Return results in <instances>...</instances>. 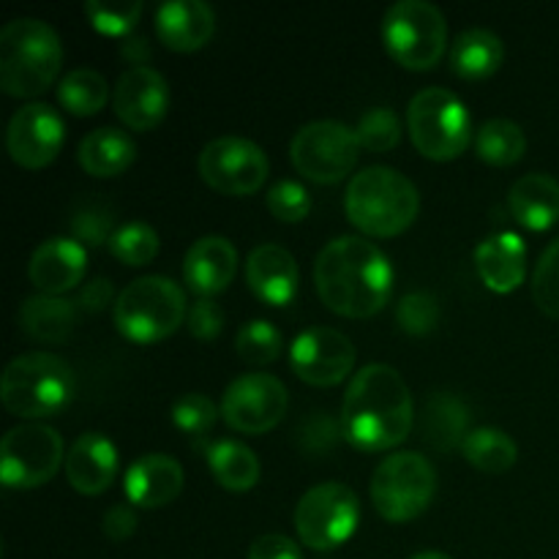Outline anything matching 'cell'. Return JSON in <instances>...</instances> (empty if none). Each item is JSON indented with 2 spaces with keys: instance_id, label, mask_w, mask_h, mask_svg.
Instances as JSON below:
<instances>
[{
  "instance_id": "8d00e7d4",
  "label": "cell",
  "mask_w": 559,
  "mask_h": 559,
  "mask_svg": "<svg viewBox=\"0 0 559 559\" xmlns=\"http://www.w3.org/2000/svg\"><path fill=\"white\" fill-rule=\"evenodd\" d=\"M218 420V407L205 393H183L173 404V424L191 440H205Z\"/></svg>"
},
{
  "instance_id": "83f0119b",
  "label": "cell",
  "mask_w": 559,
  "mask_h": 559,
  "mask_svg": "<svg viewBox=\"0 0 559 559\" xmlns=\"http://www.w3.org/2000/svg\"><path fill=\"white\" fill-rule=\"evenodd\" d=\"M502 58H506L502 38L486 27H469L459 33L451 47V69L462 80H486L500 69Z\"/></svg>"
},
{
  "instance_id": "ba28073f",
  "label": "cell",
  "mask_w": 559,
  "mask_h": 559,
  "mask_svg": "<svg viewBox=\"0 0 559 559\" xmlns=\"http://www.w3.org/2000/svg\"><path fill=\"white\" fill-rule=\"evenodd\" d=\"M435 495L437 473L424 453H393L371 475V502L385 522H413L431 506Z\"/></svg>"
},
{
  "instance_id": "f1b7e54d",
  "label": "cell",
  "mask_w": 559,
  "mask_h": 559,
  "mask_svg": "<svg viewBox=\"0 0 559 559\" xmlns=\"http://www.w3.org/2000/svg\"><path fill=\"white\" fill-rule=\"evenodd\" d=\"M469 435V409L453 393H435L426 404L424 437L435 451L451 453L462 448Z\"/></svg>"
},
{
  "instance_id": "8fae6325",
  "label": "cell",
  "mask_w": 559,
  "mask_h": 559,
  "mask_svg": "<svg viewBox=\"0 0 559 559\" xmlns=\"http://www.w3.org/2000/svg\"><path fill=\"white\" fill-rule=\"evenodd\" d=\"M360 522V502L349 486L320 484L306 491L295 511L300 544L314 551H331L353 538Z\"/></svg>"
},
{
  "instance_id": "4dcf8cb0",
  "label": "cell",
  "mask_w": 559,
  "mask_h": 559,
  "mask_svg": "<svg viewBox=\"0 0 559 559\" xmlns=\"http://www.w3.org/2000/svg\"><path fill=\"white\" fill-rule=\"evenodd\" d=\"M462 453L475 469L486 475L508 473L519 459V448L513 437L500 429H491V426L469 431L462 445Z\"/></svg>"
},
{
  "instance_id": "9c48e42d",
  "label": "cell",
  "mask_w": 559,
  "mask_h": 559,
  "mask_svg": "<svg viewBox=\"0 0 559 559\" xmlns=\"http://www.w3.org/2000/svg\"><path fill=\"white\" fill-rule=\"evenodd\" d=\"M382 41L404 69L429 71L445 52L448 22L429 0H399L385 11Z\"/></svg>"
},
{
  "instance_id": "5bb4252c",
  "label": "cell",
  "mask_w": 559,
  "mask_h": 559,
  "mask_svg": "<svg viewBox=\"0 0 559 559\" xmlns=\"http://www.w3.org/2000/svg\"><path fill=\"white\" fill-rule=\"evenodd\" d=\"M287 388L262 371L238 377L222 396V418L240 435H265L282 424L287 413Z\"/></svg>"
},
{
  "instance_id": "484cf974",
  "label": "cell",
  "mask_w": 559,
  "mask_h": 559,
  "mask_svg": "<svg viewBox=\"0 0 559 559\" xmlns=\"http://www.w3.org/2000/svg\"><path fill=\"white\" fill-rule=\"evenodd\" d=\"M76 158H80V167L93 178H115L134 164L136 145L126 131L104 126L82 136Z\"/></svg>"
},
{
  "instance_id": "6da1fadb",
  "label": "cell",
  "mask_w": 559,
  "mask_h": 559,
  "mask_svg": "<svg viewBox=\"0 0 559 559\" xmlns=\"http://www.w3.org/2000/svg\"><path fill=\"white\" fill-rule=\"evenodd\" d=\"M314 284L333 314L366 320L385 309L393 289V267L380 246L360 235H342L317 257Z\"/></svg>"
},
{
  "instance_id": "603a6c76",
  "label": "cell",
  "mask_w": 559,
  "mask_h": 559,
  "mask_svg": "<svg viewBox=\"0 0 559 559\" xmlns=\"http://www.w3.org/2000/svg\"><path fill=\"white\" fill-rule=\"evenodd\" d=\"M475 267L491 293H513L527 276V246L516 233L489 235L475 249Z\"/></svg>"
},
{
  "instance_id": "2e32d148",
  "label": "cell",
  "mask_w": 559,
  "mask_h": 559,
  "mask_svg": "<svg viewBox=\"0 0 559 559\" xmlns=\"http://www.w3.org/2000/svg\"><path fill=\"white\" fill-rule=\"evenodd\" d=\"M66 140V126L58 109L33 102L16 109L5 131L11 158L25 169H41L55 162Z\"/></svg>"
},
{
  "instance_id": "d6a6232c",
  "label": "cell",
  "mask_w": 559,
  "mask_h": 559,
  "mask_svg": "<svg viewBox=\"0 0 559 559\" xmlns=\"http://www.w3.org/2000/svg\"><path fill=\"white\" fill-rule=\"evenodd\" d=\"M109 98L107 80L93 69H74L60 80L58 85V102L63 104L66 112L76 115V118H87L104 109Z\"/></svg>"
},
{
  "instance_id": "4fadbf2b",
  "label": "cell",
  "mask_w": 559,
  "mask_h": 559,
  "mask_svg": "<svg viewBox=\"0 0 559 559\" xmlns=\"http://www.w3.org/2000/svg\"><path fill=\"white\" fill-rule=\"evenodd\" d=\"M197 167L211 189L229 197H246L262 189L271 164L257 142L243 136H218L202 147Z\"/></svg>"
},
{
  "instance_id": "30bf717a",
  "label": "cell",
  "mask_w": 559,
  "mask_h": 559,
  "mask_svg": "<svg viewBox=\"0 0 559 559\" xmlns=\"http://www.w3.org/2000/svg\"><path fill=\"white\" fill-rule=\"evenodd\" d=\"M358 131L338 120H314L298 129L289 145L295 169L314 183H338L360 158Z\"/></svg>"
},
{
  "instance_id": "681fc988",
  "label": "cell",
  "mask_w": 559,
  "mask_h": 559,
  "mask_svg": "<svg viewBox=\"0 0 559 559\" xmlns=\"http://www.w3.org/2000/svg\"><path fill=\"white\" fill-rule=\"evenodd\" d=\"M409 559H451V557L442 555V551H420V555H415Z\"/></svg>"
},
{
  "instance_id": "1f68e13d",
  "label": "cell",
  "mask_w": 559,
  "mask_h": 559,
  "mask_svg": "<svg viewBox=\"0 0 559 559\" xmlns=\"http://www.w3.org/2000/svg\"><path fill=\"white\" fill-rule=\"evenodd\" d=\"M527 151L522 126L508 118H491L475 134V153L491 167H511Z\"/></svg>"
},
{
  "instance_id": "277c9868",
  "label": "cell",
  "mask_w": 559,
  "mask_h": 559,
  "mask_svg": "<svg viewBox=\"0 0 559 559\" xmlns=\"http://www.w3.org/2000/svg\"><path fill=\"white\" fill-rule=\"evenodd\" d=\"M344 207L360 233L371 238H393L418 218L420 197L413 180L399 169L366 167L349 180Z\"/></svg>"
},
{
  "instance_id": "5b68a950",
  "label": "cell",
  "mask_w": 559,
  "mask_h": 559,
  "mask_svg": "<svg viewBox=\"0 0 559 559\" xmlns=\"http://www.w3.org/2000/svg\"><path fill=\"white\" fill-rule=\"evenodd\" d=\"M76 391L74 371L52 353H27L11 360L0 380V399L16 418H52Z\"/></svg>"
},
{
  "instance_id": "d4e9b609",
  "label": "cell",
  "mask_w": 559,
  "mask_h": 559,
  "mask_svg": "<svg viewBox=\"0 0 559 559\" xmlns=\"http://www.w3.org/2000/svg\"><path fill=\"white\" fill-rule=\"evenodd\" d=\"M508 205L522 227L544 233L559 222V183L546 173L524 175L513 183Z\"/></svg>"
},
{
  "instance_id": "ee69618b",
  "label": "cell",
  "mask_w": 559,
  "mask_h": 559,
  "mask_svg": "<svg viewBox=\"0 0 559 559\" xmlns=\"http://www.w3.org/2000/svg\"><path fill=\"white\" fill-rule=\"evenodd\" d=\"M338 435H344L342 424H336V420H331V418H325L322 413H317V418H311L309 424L304 426V445L314 453L331 451V448L336 445Z\"/></svg>"
},
{
  "instance_id": "e575fe53",
  "label": "cell",
  "mask_w": 559,
  "mask_h": 559,
  "mask_svg": "<svg viewBox=\"0 0 559 559\" xmlns=\"http://www.w3.org/2000/svg\"><path fill=\"white\" fill-rule=\"evenodd\" d=\"M109 251L123 265H147L158 254V233L145 222L120 224L112 238H109Z\"/></svg>"
},
{
  "instance_id": "44dd1931",
  "label": "cell",
  "mask_w": 559,
  "mask_h": 559,
  "mask_svg": "<svg viewBox=\"0 0 559 559\" xmlns=\"http://www.w3.org/2000/svg\"><path fill=\"white\" fill-rule=\"evenodd\" d=\"M238 273V251L224 235H205L186 251L183 278L202 298L224 293Z\"/></svg>"
},
{
  "instance_id": "74e56055",
  "label": "cell",
  "mask_w": 559,
  "mask_h": 559,
  "mask_svg": "<svg viewBox=\"0 0 559 559\" xmlns=\"http://www.w3.org/2000/svg\"><path fill=\"white\" fill-rule=\"evenodd\" d=\"M355 131H358V140L366 151L388 153L402 140V120H399V115L393 109L374 107L360 118Z\"/></svg>"
},
{
  "instance_id": "ab89813d",
  "label": "cell",
  "mask_w": 559,
  "mask_h": 559,
  "mask_svg": "<svg viewBox=\"0 0 559 559\" xmlns=\"http://www.w3.org/2000/svg\"><path fill=\"white\" fill-rule=\"evenodd\" d=\"M533 300L544 314L559 320V238L540 254L535 265Z\"/></svg>"
},
{
  "instance_id": "8992f818",
  "label": "cell",
  "mask_w": 559,
  "mask_h": 559,
  "mask_svg": "<svg viewBox=\"0 0 559 559\" xmlns=\"http://www.w3.org/2000/svg\"><path fill=\"white\" fill-rule=\"evenodd\" d=\"M115 328L129 342L156 344L173 336L189 317L186 293L167 276H142L115 300Z\"/></svg>"
},
{
  "instance_id": "7402d4cb",
  "label": "cell",
  "mask_w": 559,
  "mask_h": 559,
  "mask_svg": "<svg viewBox=\"0 0 559 559\" xmlns=\"http://www.w3.org/2000/svg\"><path fill=\"white\" fill-rule=\"evenodd\" d=\"M183 489V467L167 453L140 456L123 478V491L131 506L164 508Z\"/></svg>"
},
{
  "instance_id": "f546056e",
  "label": "cell",
  "mask_w": 559,
  "mask_h": 559,
  "mask_svg": "<svg viewBox=\"0 0 559 559\" xmlns=\"http://www.w3.org/2000/svg\"><path fill=\"white\" fill-rule=\"evenodd\" d=\"M207 464L211 473L224 489L249 491L260 480V459L251 448L235 440H218L207 448Z\"/></svg>"
},
{
  "instance_id": "7a4b0ae2",
  "label": "cell",
  "mask_w": 559,
  "mask_h": 559,
  "mask_svg": "<svg viewBox=\"0 0 559 559\" xmlns=\"http://www.w3.org/2000/svg\"><path fill=\"white\" fill-rule=\"evenodd\" d=\"M413 420V393L393 366L369 364L355 371L342 404L349 445L364 453L391 451L407 440Z\"/></svg>"
},
{
  "instance_id": "7dc6e473",
  "label": "cell",
  "mask_w": 559,
  "mask_h": 559,
  "mask_svg": "<svg viewBox=\"0 0 559 559\" xmlns=\"http://www.w3.org/2000/svg\"><path fill=\"white\" fill-rule=\"evenodd\" d=\"M115 298V287L109 278H93V282H87L85 287L80 289V295H76V309L85 311V314H102L107 306H112Z\"/></svg>"
},
{
  "instance_id": "836d02e7",
  "label": "cell",
  "mask_w": 559,
  "mask_h": 559,
  "mask_svg": "<svg viewBox=\"0 0 559 559\" xmlns=\"http://www.w3.org/2000/svg\"><path fill=\"white\" fill-rule=\"evenodd\" d=\"M69 224L74 240H80L87 249H96V246L109 243L115 235V211L102 197H80L69 207Z\"/></svg>"
},
{
  "instance_id": "b9f144b4",
  "label": "cell",
  "mask_w": 559,
  "mask_h": 559,
  "mask_svg": "<svg viewBox=\"0 0 559 559\" xmlns=\"http://www.w3.org/2000/svg\"><path fill=\"white\" fill-rule=\"evenodd\" d=\"M267 211L278 218V222L298 224L309 216L311 200L309 191L295 180H278L267 191Z\"/></svg>"
},
{
  "instance_id": "f6af8a7d",
  "label": "cell",
  "mask_w": 559,
  "mask_h": 559,
  "mask_svg": "<svg viewBox=\"0 0 559 559\" xmlns=\"http://www.w3.org/2000/svg\"><path fill=\"white\" fill-rule=\"evenodd\" d=\"M104 535L115 544H123L131 535L136 533V513L134 508L126 506V502H118V506L107 508L104 511Z\"/></svg>"
},
{
  "instance_id": "bcb514c9",
  "label": "cell",
  "mask_w": 559,
  "mask_h": 559,
  "mask_svg": "<svg viewBox=\"0 0 559 559\" xmlns=\"http://www.w3.org/2000/svg\"><path fill=\"white\" fill-rule=\"evenodd\" d=\"M249 559H304V555H300V546L293 538L271 533L251 544Z\"/></svg>"
},
{
  "instance_id": "d590c367",
  "label": "cell",
  "mask_w": 559,
  "mask_h": 559,
  "mask_svg": "<svg viewBox=\"0 0 559 559\" xmlns=\"http://www.w3.org/2000/svg\"><path fill=\"white\" fill-rule=\"evenodd\" d=\"M282 333L273 322L267 320H251L235 336V349H238L240 360L251 366H267L282 355Z\"/></svg>"
},
{
  "instance_id": "52a82bcc",
  "label": "cell",
  "mask_w": 559,
  "mask_h": 559,
  "mask_svg": "<svg viewBox=\"0 0 559 559\" xmlns=\"http://www.w3.org/2000/svg\"><path fill=\"white\" fill-rule=\"evenodd\" d=\"M407 131L418 153L431 162H451L462 156L473 140L467 107L445 87H426L415 93L407 107Z\"/></svg>"
},
{
  "instance_id": "4316f807",
  "label": "cell",
  "mask_w": 559,
  "mask_h": 559,
  "mask_svg": "<svg viewBox=\"0 0 559 559\" xmlns=\"http://www.w3.org/2000/svg\"><path fill=\"white\" fill-rule=\"evenodd\" d=\"M80 309L74 300L52 298V295H33L20 309V328L41 344H60L74 333Z\"/></svg>"
},
{
  "instance_id": "e0dca14e",
  "label": "cell",
  "mask_w": 559,
  "mask_h": 559,
  "mask_svg": "<svg viewBox=\"0 0 559 559\" xmlns=\"http://www.w3.org/2000/svg\"><path fill=\"white\" fill-rule=\"evenodd\" d=\"M115 115L134 131H151L169 109V85L151 66H131L112 91Z\"/></svg>"
},
{
  "instance_id": "3957f363",
  "label": "cell",
  "mask_w": 559,
  "mask_h": 559,
  "mask_svg": "<svg viewBox=\"0 0 559 559\" xmlns=\"http://www.w3.org/2000/svg\"><path fill=\"white\" fill-rule=\"evenodd\" d=\"M60 36L44 20L20 16L0 31V87L11 98H36L58 80Z\"/></svg>"
},
{
  "instance_id": "ffe728a7",
  "label": "cell",
  "mask_w": 559,
  "mask_h": 559,
  "mask_svg": "<svg viewBox=\"0 0 559 559\" xmlns=\"http://www.w3.org/2000/svg\"><path fill=\"white\" fill-rule=\"evenodd\" d=\"M118 475V448L98 431L76 437L66 453V478L80 495L96 497L112 486Z\"/></svg>"
},
{
  "instance_id": "cb8c5ba5",
  "label": "cell",
  "mask_w": 559,
  "mask_h": 559,
  "mask_svg": "<svg viewBox=\"0 0 559 559\" xmlns=\"http://www.w3.org/2000/svg\"><path fill=\"white\" fill-rule=\"evenodd\" d=\"M216 14L202 0H169L156 14V33L175 52H197L211 41Z\"/></svg>"
},
{
  "instance_id": "c3c4849f",
  "label": "cell",
  "mask_w": 559,
  "mask_h": 559,
  "mask_svg": "<svg viewBox=\"0 0 559 559\" xmlns=\"http://www.w3.org/2000/svg\"><path fill=\"white\" fill-rule=\"evenodd\" d=\"M123 55L126 58H131V60H145V55H147V49H145V41H142V38H131V41H126L123 44Z\"/></svg>"
},
{
  "instance_id": "60d3db41",
  "label": "cell",
  "mask_w": 559,
  "mask_h": 559,
  "mask_svg": "<svg viewBox=\"0 0 559 559\" xmlns=\"http://www.w3.org/2000/svg\"><path fill=\"white\" fill-rule=\"evenodd\" d=\"M396 322L409 336H426L440 322V304L429 293H409L399 300Z\"/></svg>"
},
{
  "instance_id": "7bdbcfd3",
  "label": "cell",
  "mask_w": 559,
  "mask_h": 559,
  "mask_svg": "<svg viewBox=\"0 0 559 559\" xmlns=\"http://www.w3.org/2000/svg\"><path fill=\"white\" fill-rule=\"evenodd\" d=\"M186 325H189V333L194 338H200V342H213V338L224 331L222 306L213 304L211 298H200L189 309Z\"/></svg>"
},
{
  "instance_id": "f35d334b",
  "label": "cell",
  "mask_w": 559,
  "mask_h": 559,
  "mask_svg": "<svg viewBox=\"0 0 559 559\" xmlns=\"http://www.w3.org/2000/svg\"><path fill=\"white\" fill-rule=\"evenodd\" d=\"M85 14L98 33L107 36H126L134 31L142 16L140 0H123V3H104V0H87Z\"/></svg>"
},
{
  "instance_id": "9a60e30c",
  "label": "cell",
  "mask_w": 559,
  "mask_h": 559,
  "mask_svg": "<svg viewBox=\"0 0 559 559\" xmlns=\"http://www.w3.org/2000/svg\"><path fill=\"white\" fill-rule=\"evenodd\" d=\"M289 366L304 382L331 388L347 380L355 366V347L344 333L314 325L298 333L289 347Z\"/></svg>"
},
{
  "instance_id": "d6986e66",
  "label": "cell",
  "mask_w": 559,
  "mask_h": 559,
  "mask_svg": "<svg viewBox=\"0 0 559 559\" xmlns=\"http://www.w3.org/2000/svg\"><path fill=\"white\" fill-rule=\"evenodd\" d=\"M246 282L262 304L289 306L298 295V262L284 246L262 243L246 260Z\"/></svg>"
},
{
  "instance_id": "7c38bea8",
  "label": "cell",
  "mask_w": 559,
  "mask_h": 559,
  "mask_svg": "<svg viewBox=\"0 0 559 559\" xmlns=\"http://www.w3.org/2000/svg\"><path fill=\"white\" fill-rule=\"evenodd\" d=\"M63 464V437L47 424L14 426L0 442V480L5 489L49 484Z\"/></svg>"
},
{
  "instance_id": "ac0fdd59",
  "label": "cell",
  "mask_w": 559,
  "mask_h": 559,
  "mask_svg": "<svg viewBox=\"0 0 559 559\" xmlns=\"http://www.w3.org/2000/svg\"><path fill=\"white\" fill-rule=\"evenodd\" d=\"M87 249L74 238H49L33 251L27 276L41 295L60 298L85 278Z\"/></svg>"
}]
</instances>
